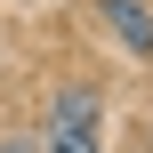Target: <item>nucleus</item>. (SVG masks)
Wrapping results in <instances>:
<instances>
[{"label": "nucleus", "mask_w": 153, "mask_h": 153, "mask_svg": "<svg viewBox=\"0 0 153 153\" xmlns=\"http://www.w3.org/2000/svg\"><path fill=\"white\" fill-rule=\"evenodd\" d=\"M48 153H97V97L89 89H65L48 105Z\"/></svg>", "instance_id": "obj_1"}, {"label": "nucleus", "mask_w": 153, "mask_h": 153, "mask_svg": "<svg viewBox=\"0 0 153 153\" xmlns=\"http://www.w3.org/2000/svg\"><path fill=\"white\" fill-rule=\"evenodd\" d=\"M105 16H113V32H121L137 56L153 48V24H145V8H137V0H105Z\"/></svg>", "instance_id": "obj_2"}]
</instances>
